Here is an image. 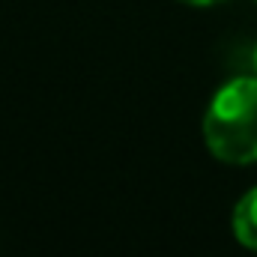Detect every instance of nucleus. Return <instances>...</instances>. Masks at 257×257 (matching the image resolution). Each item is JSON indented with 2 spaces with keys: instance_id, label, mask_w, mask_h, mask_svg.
Returning a JSON list of instances; mask_svg holds the SVG:
<instances>
[{
  "instance_id": "1",
  "label": "nucleus",
  "mask_w": 257,
  "mask_h": 257,
  "mask_svg": "<svg viewBox=\"0 0 257 257\" xmlns=\"http://www.w3.org/2000/svg\"><path fill=\"white\" fill-rule=\"evenodd\" d=\"M203 141L224 165L257 162V75L224 84L203 117Z\"/></svg>"
},
{
  "instance_id": "2",
  "label": "nucleus",
  "mask_w": 257,
  "mask_h": 257,
  "mask_svg": "<svg viewBox=\"0 0 257 257\" xmlns=\"http://www.w3.org/2000/svg\"><path fill=\"white\" fill-rule=\"evenodd\" d=\"M233 233L245 248L257 251V189L239 197V203L233 209Z\"/></svg>"
},
{
  "instance_id": "3",
  "label": "nucleus",
  "mask_w": 257,
  "mask_h": 257,
  "mask_svg": "<svg viewBox=\"0 0 257 257\" xmlns=\"http://www.w3.org/2000/svg\"><path fill=\"white\" fill-rule=\"evenodd\" d=\"M180 3H189V6H212L218 0H180Z\"/></svg>"
},
{
  "instance_id": "4",
  "label": "nucleus",
  "mask_w": 257,
  "mask_h": 257,
  "mask_svg": "<svg viewBox=\"0 0 257 257\" xmlns=\"http://www.w3.org/2000/svg\"><path fill=\"white\" fill-rule=\"evenodd\" d=\"M254 72H257V45H254Z\"/></svg>"
}]
</instances>
